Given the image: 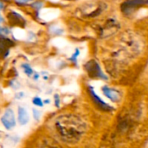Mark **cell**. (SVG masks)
Here are the masks:
<instances>
[{
  "label": "cell",
  "instance_id": "9c48e42d",
  "mask_svg": "<svg viewBox=\"0 0 148 148\" xmlns=\"http://www.w3.org/2000/svg\"><path fill=\"white\" fill-rule=\"evenodd\" d=\"M103 93L105 94V95L107 97H108L109 99H111L113 101H118L120 100V94L119 92H117L114 89L109 88L108 87H104L103 88Z\"/></svg>",
  "mask_w": 148,
  "mask_h": 148
},
{
  "label": "cell",
  "instance_id": "2e32d148",
  "mask_svg": "<svg viewBox=\"0 0 148 148\" xmlns=\"http://www.w3.org/2000/svg\"><path fill=\"white\" fill-rule=\"evenodd\" d=\"M69 1H73V0H69Z\"/></svg>",
  "mask_w": 148,
  "mask_h": 148
},
{
  "label": "cell",
  "instance_id": "30bf717a",
  "mask_svg": "<svg viewBox=\"0 0 148 148\" xmlns=\"http://www.w3.org/2000/svg\"><path fill=\"white\" fill-rule=\"evenodd\" d=\"M18 121L20 125H25L29 122V115L25 108H18Z\"/></svg>",
  "mask_w": 148,
  "mask_h": 148
},
{
  "label": "cell",
  "instance_id": "3957f363",
  "mask_svg": "<svg viewBox=\"0 0 148 148\" xmlns=\"http://www.w3.org/2000/svg\"><path fill=\"white\" fill-rule=\"evenodd\" d=\"M146 4H148V0H127L121 5V10L124 13L128 14L132 10Z\"/></svg>",
  "mask_w": 148,
  "mask_h": 148
},
{
  "label": "cell",
  "instance_id": "5bb4252c",
  "mask_svg": "<svg viewBox=\"0 0 148 148\" xmlns=\"http://www.w3.org/2000/svg\"><path fill=\"white\" fill-rule=\"evenodd\" d=\"M17 2H20V3H27V2H29L31 0H16Z\"/></svg>",
  "mask_w": 148,
  "mask_h": 148
},
{
  "label": "cell",
  "instance_id": "ba28073f",
  "mask_svg": "<svg viewBox=\"0 0 148 148\" xmlns=\"http://www.w3.org/2000/svg\"><path fill=\"white\" fill-rule=\"evenodd\" d=\"M8 20L11 25H16L21 27H23L25 25V20L23 19V17L21 15L13 11L8 14Z\"/></svg>",
  "mask_w": 148,
  "mask_h": 148
},
{
  "label": "cell",
  "instance_id": "6da1fadb",
  "mask_svg": "<svg viewBox=\"0 0 148 148\" xmlns=\"http://www.w3.org/2000/svg\"><path fill=\"white\" fill-rule=\"evenodd\" d=\"M54 126L60 139L68 144L78 143L87 132V125L83 120L71 114L58 116Z\"/></svg>",
  "mask_w": 148,
  "mask_h": 148
},
{
  "label": "cell",
  "instance_id": "8992f818",
  "mask_svg": "<svg viewBox=\"0 0 148 148\" xmlns=\"http://www.w3.org/2000/svg\"><path fill=\"white\" fill-rule=\"evenodd\" d=\"M86 69L88 71V74L92 78H97V77H104L103 74L101 73V70L98 65V63L95 61H90L86 64Z\"/></svg>",
  "mask_w": 148,
  "mask_h": 148
},
{
  "label": "cell",
  "instance_id": "4fadbf2b",
  "mask_svg": "<svg viewBox=\"0 0 148 148\" xmlns=\"http://www.w3.org/2000/svg\"><path fill=\"white\" fill-rule=\"evenodd\" d=\"M33 113H34V115L36 116V120H38V116L40 115V114H39V112H38L37 110L34 109V110H33Z\"/></svg>",
  "mask_w": 148,
  "mask_h": 148
},
{
  "label": "cell",
  "instance_id": "8fae6325",
  "mask_svg": "<svg viewBox=\"0 0 148 148\" xmlns=\"http://www.w3.org/2000/svg\"><path fill=\"white\" fill-rule=\"evenodd\" d=\"M90 94H91V95H92V98H93V101H95L96 103H97V106L99 107V108H102V109H104V110H109V109H111V108L108 105V104H106V103H104L95 94V92H94V90L92 89V88H90Z\"/></svg>",
  "mask_w": 148,
  "mask_h": 148
},
{
  "label": "cell",
  "instance_id": "52a82bcc",
  "mask_svg": "<svg viewBox=\"0 0 148 148\" xmlns=\"http://www.w3.org/2000/svg\"><path fill=\"white\" fill-rule=\"evenodd\" d=\"M14 45V42L5 37H1L0 38V57L1 58H5L8 54L10 49Z\"/></svg>",
  "mask_w": 148,
  "mask_h": 148
},
{
  "label": "cell",
  "instance_id": "5b68a950",
  "mask_svg": "<svg viewBox=\"0 0 148 148\" xmlns=\"http://www.w3.org/2000/svg\"><path fill=\"white\" fill-rule=\"evenodd\" d=\"M119 28H120V26H119L118 23H116L113 19H110L105 23L104 27L101 29V35L102 36H109L114 34L119 29Z\"/></svg>",
  "mask_w": 148,
  "mask_h": 148
},
{
  "label": "cell",
  "instance_id": "7c38bea8",
  "mask_svg": "<svg viewBox=\"0 0 148 148\" xmlns=\"http://www.w3.org/2000/svg\"><path fill=\"white\" fill-rule=\"evenodd\" d=\"M33 103H34L35 105H36V106H42V101H41V99H39V98H35V99H33Z\"/></svg>",
  "mask_w": 148,
  "mask_h": 148
},
{
  "label": "cell",
  "instance_id": "277c9868",
  "mask_svg": "<svg viewBox=\"0 0 148 148\" xmlns=\"http://www.w3.org/2000/svg\"><path fill=\"white\" fill-rule=\"evenodd\" d=\"M1 121H2L3 127L6 129H8V130L12 129L16 125L15 117H14V112L10 108L7 109L5 111V113L3 114V115L2 116Z\"/></svg>",
  "mask_w": 148,
  "mask_h": 148
},
{
  "label": "cell",
  "instance_id": "7a4b0ae2",
  "mask_svg": "<svg viewBox=\"0 0 148 148\" xmlns=\"http://www.w3.org/2000/svg\"><path fill=\"white\" fill-rule=\"evenodd\" d=\"M144 43L136 34L126 32L121 37V49L127 56H135L143 49Z\"/></svg>",
  "mask_w": 148,
  "mask_h": 148
},
{
  "label": "cell",
  "instance_id": "9a60e30c",
  "mask_svg": "<svg viewBox=\"0 0 148 148\" xmlns=\"http://www.w3.org/2000/svg\"><path fill=\"white\" fill-rule=\"evenodd\" d=\"M3 22V18H2V16H0V23H2Z\"/></svg>",
  "mask_w": 148,
  "mask_h": 148
}]
</instances>
